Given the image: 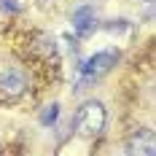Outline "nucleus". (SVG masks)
Instances as JSON below:
<instances>
[{"label":"nucleus","instance_id":"obj_6","mask_svg":"<svg viewBox=\"0 0 156 156\" xmlns=\"http://www.w3.org/2000/svg\"><path fill=\"white\" fill-rule=\"evenodd\" d=\"M54 119H57V105H48V110L41 116V121H43V124H48V121H54Z\"/></svg>","mask_w":156,"mask_h":156},{"label":"nucleus","instance_id":"obj_3","mask_svg":"<svg viewBox=\"0 0 156 156\" xmlns=\"http://www.w3.org/2000/svg\"><path fill=\"white\" fill-rule=\"evenodd\" d=\"M116 62H119V51H116V48L97 51L94 57H89V59L83 62V76L89 78V81H94V78H100V76H105V73H110Z\"/></svg>","mask_w":156,"mask_h":156},{"label":"nucleus","instance_id":"obj_8","mask_svg":"<svg viewBox=\"0 0 156 156\" xmlns=\"http://www.w3.org/2000/svg\"><path fill=\"white\" fill-rule=\"evenodd\" d=\"M145 3H151V0H145Z\"/></svg>","mask_w":156,"mask_h":156},{"label":"nucleus","instance_id":"obj_2","mask_svg":"<svg viewBox=\"0 0 156 156\" xmlns=\"http://www.w3.org/2000/svg\"><path fill=\"white\" fill-rule=\"evenodd\" d=\"M126 156H156V135L151 129H135L124 143Z\"/></svg>","mask_w":156,"mask_h":156},{"label":"nucleus","instance_id":"obj_4","mask_svg":"<svg viewBox=\"0 0 156 156\" xmlns=\"http://www.w3.org/2000/svg\"><path fill=\"white\" fill-rule=\"evenodd\" d=\"M24 89H27V78L22 76L19 70L8 67V70L0 73V94H5V97H22Z\"/></svg>","mask_w":156,"mask_h":156},{"label":"nucleus","instance_id":"obj_7","mask_svg":"<svg viewBox=\"0 0 156 156\" xmlns=\"http://www.w3.org/2000/svg\"><path fill=\"white\" fill-rule=\"evenodd\" d=\"M3 5H5V8H11V11H19V5H16L14 0H3Z\"/></svg>","mask_w":156,"mask_h":156},{"label":"nucleus","instance_id":"obj_5","mask_svg":"<svg viewBox=\"0 0 156 156\" xmlns=\"http://www.w3.org/2000/svg\"><path fill=\"white\" fill-rule=\"evenodd\" d=\"M97 27V16H94V8L89 5H81L73 11V30L78 35H89V32Z\"/></svg>","mask_w":156,"mask_h":156},{"label":"nucleus","instance_id":"obj_1","mask_svg":"<svg viewBox=\"0 0 156 156\" xmlns=\"http://www.w3.org/2000/svg\"><path fill=\"white\" fill-rule=\"evenodd\" d=\"M105 105L100 100H86L76 113V129L83 137H97L105 129Z\"/></svg>","mask_w":156,"mask_h":156}]
</instances>
